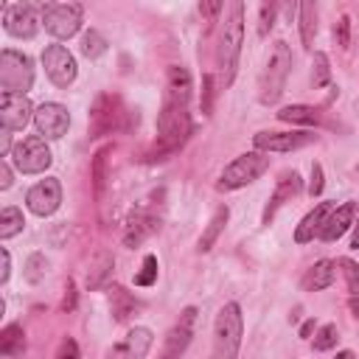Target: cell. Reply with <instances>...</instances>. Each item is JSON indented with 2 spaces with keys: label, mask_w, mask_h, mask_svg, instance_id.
I'll return each instance as SVG.
<instances>
[{
  "label": "cell",
  "mask_w": 359,
  "mask_h": 359,
  "mask_svg": "<svg viewBox=\"0 0 359 359\" xmlns=\"http://www.w3.org/2000/svg\"><path fill=\"white\" fill-rule=\"evenodd\" d=\"M314 141L311 132H258L253 144L258 152H295Z\"/></svg>",
  "instance_id": "cell-17"
},
{
  "label": "cell",
  "mask_w": 359,
  "mask_h": 359,
  "mask_svg": "<svg viewBox=\"0 0 359 359\" xmlns=\"http://www.w3.org/2000/svg\"><path fill=\"white\" fill-rule=\"evenodd\" d=\"M152 342H155L152 329L135 326L132 331H126V337H124L121 342H115V345L104 353V359H146Z\"/></svg>",
  "instance_id": "cell-13"
},
{
  "label": "cell",
  "mask_w": 359,
  "mask_h": 359,
  "mask_svg": "<svg viewBox=\"0 0 359 359\" xmlns=\"http://www.w3.org/2000/svg\"><path fill=\"white\" fill-rule=\"evenodd\" d=\"M228 219H231V208L228 205H222V208H216V213L211 216V222H208V228L202 231V236H200V253H208L213 244H216V239L222 236V231H224V224H228Z\"/></svg>",
  "instance_id": "cell-25"
},
{
  "label": "cell",
  "mask_w": 359,
  "mask_h": 359,
  "mask_svg": "<svg viewBox=\"0 0 359 359\" xmlns=\"http://www.w3.org/2000/svg\"><path fill=\"white\" fill-rule=\"evenodd\" d=\"M34 107L28 101V96H20V93H0V124L3 129H26L28 121L34 118Z\"/></svg>",
  "instance_id": "cell-16"
},
{
  "label": "cell",
  "mask_w": 359,
  "mask_h": 359,
  "mask_svg": "<svg viewBox=\"0 0 359 359\" xmlns=\"http://www.w3.org/2000/svg\"><path fill=\"white\" fill-rule=\"evenodd\" d=\"M334 275H337V264L329 261V258H323V261H318V264H314V266L309 269V273H306V278H303V289H309V292L329 289V287L334 284Z\"/></svg>",
  "instance_id": "cell-24"
},
{
  "label": "cell",
  "mask_w": 359,
  "mask_h": 359,
  "mask_svg": "<svg viewBox=\"0 0 359 359\" xmlns=\"http://www.w3.org/2000/svg\"><path fill=\"white\" fill-rule=\"evenodd\" d=\"M194 320H197V309L188 306L183 314H180V323L168 331L166 345H163L157 359H180L186 353V348L191 345V337H194Z\"/></svg>",
  "instance_id": "cell-14"
},
{
  "label": "cell",
  "mask_w": 359,
  "mask_h": 359,
  "mask_svg": "<svg viewBox=\"0 0 359 359\" xmlns=\"http://www.w3.org/2000/svg\"><path fill=\"white\" fill-rule=\"evenodd\" d=\"M353 222H356V205H353V202H345V205L334 208V213H331L329 222L323 224L320 239H323V242H337L348 228H353Z\"/></svg>",
  "instance_id": "cell-21"
},
{
  "label": "cell",
  "mask_w": 359,
  "mask_h": 359,
  "mask_svg": "<svg viewBox=\"0 0 359 359\" xmlns=\"http://www.w3.org/2000/svg\"><path fill=\"white\" fill-rule=\"evenodd\" d=\"M34 84V62L31 57L14 51V48H3L0 51V87L3 93H20L26 96Z\"/></svg>",
  "instance_id": "cell-6"
},
{
  "label": "cell",
  "mask_w": 359,
  "mask_h": 359,
  "mask_svg": "<svg viewBox=\"0 0 359 359\" xmlns=\"http://www.w3.org/2000/svg\"><path fill=\"white\" fill-rule=\"evenodd\" d=\"M213 99H216V76L213 73H205L202 76V115H211L213 113Z\"/></svg>",
  "instance_id": "cell-37"
},
{
  "label": "cell",
  "mask_w": 359,
  "mask_h": 359,
  "mask_svg": "<svg viewBox=\"0 0 359 359\" xmlns=\"http://www.w3.org/2000/svg\"><path fill=\"white\" fill-rule=\"evenodd\" d=\"M34 124H37V132L42 135V138L57 141V138H62V135L68 132V126H70V113L62 104H57V101H45V104L37 107Z\"/></svg>",
  "instance_id": "cell-12"
},
{
  "label": "cell",
  "mask_w": 359,
  "mask_h": 359,
  "mask_svg": "<svg viewBox=\"0 0 359 359\" xmlns=\"http://www.w3.org/2000/svg\"><path fill=\"white\" fill-rule=\"evenodd\" d=\"M337 359H356V353H353V351H340Z\"/></svg>",
  "instance_id": "cell-51"
},
{
  "label": "cell",
  "mask_w": 359,
  "mask_h": 359,
  "mask_svg": "<svg viewBox=\"0 0 359 359\" xmlns=\"http://www.w3.org/2000/svg\"><path fill=\"white\" fill-rule=\"evenodd\" d=\"M12 160L23 174H39V171H45L54 163L48 144H45V138H39V135H28V138H23L14 146Z\"/></svg>",
  "instance_id": "cell-9"
},
{
  "label": "cell",
  "mask_w": 359,
  "mask_h": 359,
  "mask_svg": "<svg viewBox=\"0 0 359 359\" xmlns=\"http://www.w3.org/2000/svg\"><path fill=\"white\" fill-rule=\"evenodd\" d=\"M110 155H113V146H101L96 155H93V168H90V177H93V191H96V200L104 197V186H107V163H110Z\"/></svg>",
  "instance_id": "cell-27"
},
{
  "label": "cell",
  "mask_w": 359,
  "mask_h": 359,
  "mask_svg": "<svg viewBox=\"0 0 359 359\" xmlns=\"http://www.w3.org/2000/svg\"><path fill=\"white\" fill-rule=\"evenodd\" d=\"M9 275H12V255H9V250L3 247V269H0V284H6Z\"/></svg>",
  "instance_id": "cell-47"
},
{
  "label": "cell",
  "mask_w": 359,
  "mask_h": 359,
  "mask_svg": "<svg viewBox=\"0 0 359 359\" xmlns=\"http://www.w3.org/2000/svg\"><path fill=\"white\" fill-rule=\"evenodd\" d=\"M42 26L57 39H70L79 34L84 23V9L79 3H45L42 9Z\"/></svg>",
  "instance_id": "cell-8"
},
{
  "label": "cell",
  "mask_w": 359,
  "mask_h": 359,
  "mask_svg": "<svg viewBox=\"0 0 359 359\" xmlns=\"http://www.w3.org/2000/svg\"><path fill=\"white\" fill-rule=\"evenodd\" d=\"M278 118L287 121V124H320V113L314 110V107H306V104H292V107H284L278 110Z\"/></svg>",
  "instance_id": "cell-29"
},
{
  "label": "cell",
  "mask_w": 359,
  "mask_h": 359,
  "mask_svg": "<svg viewBox=\"0 0 359 359\" xmlns=\"http://www.w3.org/2000/svg\"><path fill=\"white\" fill-rule=\"evenodd\" d=\"M23 224H26V219H23V211H20V208H14V205L3 208V211H0V239L17 236V233L23 231Z\"/></svg>",
  "instance_id": "cell-30"
},
{
  "label": "cell",
  "mask_w": 359,
  "mask_h": 359,
  "mask_svg": "<svg viewBox=\"0 0 359 359\" xmlns=\"http://www.w3.org/2000/svg\"><path fill=\"white\" fill-rule=\"evenodd\" d=\"M289 70H292V51L287 42L278 39L273 45V54L266 59V68L261 70V79H258V101L261 104H275L284 96Z\"/></svg>",
  "instance_id": "cell-3"
},
{
  "label": "cell",
  "mask_w": 359,
  "mask_h": 359,
  "mask_svg": "<svg viewBox=\"0 0 359 359\" xmlns=\"http://www.w3.org/2000/svg\"><path fill=\"white\" fill-rule=\"evenodd\" d=\"M311 81H314V87H329V81H331L329 57H326L323 51L314 54V73H311Z\"/></svg>",
  "instance_id": "cell-34"
},
{
  "label": "cell",
  "mask_w": 359,
  "mask_h": 359,
  "mask_svg": "<svg viewBox=\"0 0 359 359\" xmlns=\"http://www.w3.org/2000/svg\"><path fill=\"white\" fill-rule=\"evenodd\" d=\"M23 351H26V331H23V326L12 323V326H6L3 331H0V356L14 359V356H23Z\"/></svg>",
  "instance_id": "cell-26"
},
{
  "label": "cell",
  "mask_w": 359,
  "mask_h": 359,
  "mask_svg": "<svg viewBox=\"0 0 359 359\" xmlns=\"http://www.w3.org/2000/svg\"><path fill=\"white\" fill-rule=\"evenodd\" d=\"M275 17H278V3H264L261 6V17H258V34L266 37L275 26Z\"/></svg>",
  "instance_id": "cell-39"
},
{
  "label": "cell",
  "mask_w": 359,
  "mask_h": 359,
  "mask_svg": "<svg viewBox=\"0 0 359 359\" xmlns=\"http://www.w3.org/2000/svg\"><path fill=\"white\" fill-rule=\"evenodd\" d=\"M244 318L239 303H224L213 323V359H236L242 345Z\"/></svg>",
  "instance_id": "cell-4"
},
{
  "label": "cell",
  "mask_w": 359,
  "mask_h": 359,
  "mask_svg": "<svg viewBox=\"0 0 359 359\" xmlns=\"http://www.w3.org/2000/svg\"><path fill=\"white\" fill-rule=\"evenodd\" d=\"M110 298H113V314H115L118 323H124L129 314L135 311V306H138V303H135V298H132L124 287H113V289H110Z\"/></svg>",
  "instance_id": "cell-31"
},
{
  "label": "cell",
  "mask_w": 359,
  "mask_h": 359,
  "mask_svg": "<svg viewBox=\"0 0 359 359\" xmlns=\"http://www.w3.org/2000/svg\"><path fill=\"white\" fill-rule=\"evenodd\" d=\"M334 37H337V45H340V48H348V45H351V17H348V14H342V17L337 20Z\"/></svg>",
  "instance_id": "cell-40"
},
{
  "label": "cell",
  "mask_w": 359,
  "mask_h": 359,
  "mask_svg": "<svg viewBox=\"0 0 359 359\" xmlns=\"http://www.w3.org/2000/svg\"><path fill=\"white\" fill-rule=\"evenodd\" d=\"M348 309H351V314L359 320V298H351V303H348Z\"/></svg>",
  "instance_id": "cell-50"
},
{
  "label": "cell",
  "mask_w": 359,
  "mask_h": 359,
  "mask_svg": "<svg viewBox=\"0 0 359 359\" xmlns=\"http://www.w3.org/2000/svg\"><path fill=\"white\" fill-rule=\"evenodd\" d=\"M194 124L191 115L186 110V104H177V101H163V110L157 115V141L149 149L146 160H166L168 155H174L177 149H183V144L191 138Z\"/></svg>",
  "instance_id": "cell-1"
},
{
  "label": "cell",
  "mask_w": 359,
  "mask_h": 359,
  "mask_svg": "<svg viewBox=\"0 0 359 359\" xmlns=\"http://www.w3.org/2000/svg\"><path fill=\"white\" fill-rule=\"evenodd\" d=\"M323 194V166L311 163V180H309V197H320Z\"/></svg>",
  "instance_id": "cell-41"
},
{
  "label": "cell",
  "mask_w": 359,
  "mask_h": 359,
  "mask_svg": "<svg viewBox=\"0 0 359 359\" xmlns=\"http://www.w3.org/2000/svg\"><path fill=\"white\" fill-rule=\"evenodd\" d=\"M298 14H300V39H303L306 48H311L314 34H318V6L303 0V3L298 6Z\"/></svg>",
  "instance_id": "cell-28"
},
{
  "label": "cell",
  "mask_w": 359,
  "mask_h": 359,
  "mask_svg": "<svg viewBox=\"0 0 359 359\" xmlns=\"http://www.w3.org/2000/svg\"><path fill=\"white\" fill-rule=\"evenodd\" d=\"M132 124V113L124 107V101L113 93H101L90 110V138H99V135H110L118 129H129Z\"/></svg>",
  "instance_id": "cell-5"
},
{
  "label": "cell",
  "mask_w": 359,
  "mask_h": 359,
  "mask_svg": "<svg viewBox=\"0 0 359 359\" xmlns=\"http://www.w3.org/2000/svg\"><path fill=\"white\" fill-rule=\"evenodd\" d=\"M9 152H14L12 149V129H3L0 132V157H9Z\"/></svg>",
  "instance_id": "cell-45"
},
{
  "label": "cell",
  "mask_w": 359,
  "mask_h": 359,
  "mask_svg": "<svg viewBox=\"0 0 359 359\" xmlns=\"http://www.w3.org/2000/svg\"><path fill=\"white\" fill-rule=\"evenodd\" d=\"M26 202H28V211L37 213V216H51L57 213V208L62 205V186L57 177H45L39 183L26 194Z\"/></svg>",
  "instance_id": "cell-11"
},
{
  "label": "cell",
  "mask_w": 359,
  "mask_h": 359,
  "mask_svg": "<svg viewBox=\"0 0 359 359\" xmlns=\"http://www.w3.org/2000/svg\"><path fill=\"white\" fill-rule=\"evenodd\" d=\"M12 183H14V180H12V168H9V160L3 157V160H0V188H12Z\"/></svg>",
  "instance_id": "cell-44"
},
{
  "label": "cell",
  "mask_w": 359,
  "mask_h": 359,
  "mask_svg": "<svg viewBox=\"0 0 359 359\" xmlns=\"http://www.w3.org/2000/svg\"><path fill=\"white\" fill-rule=\"evenodd\" d=\"M3 26H6V31H9L12 37H17V39H34L37 31H39L37 6H34V3H12V6H6Z\"/></svg>",
  "instance_id": "cell-15"
},
{
  "label": "cell",
  "mask_w": 359,
  "mask_h": 359,
  "mask_svg": "<svg viewBox=\"0 0 359 359\" xmlns=\"http://www.w3.org/2000/svg\"><path fill=\"white\" fill-rule=\"evenodd\" d=\"M314 329H318V323H314V320H306V323L300 326V337H303V340H309V337L314 334Z\"/></svg>",
  "instance_id": "cell-48"
},
{
  "label": "cell",
  "mask_w": 359,
  "mask_h": 359,
  "mask_svg": "<svg viewBox=\"0 0 359 359\" xmlns=\"http://www.w3.org/2000/svg\"><path fill=\"white\" fill-rule=\"evenodd\" d=\"M337 266H342V275H345V281H348V292H351L353 298H359V264L351 261V258H340Z\"/></svg>",
  "instance_id": "cell-36"
},
{
  "label": "cell",
  "mask_w": 359,
  "mask_h": 359,
  "mask_svg": "<svg viewBox=\"0 0 359 359\" xmlns=\"http://www.w3.org/2000/svg\"><path fill=\"white\" fill-rule=\"evenodd\" d=\"M113 266H115V258H113V253H107V250H99L93 258H90V269H87V289L90 292H96V289H101L107 281H110V275H113Z\"/></svg>",
  "instance_id": "cell-22"
},
{
  "label": "cell",
  "mask_w": 359,
  "mask_h": 359,
  "mask_svg": "<svg viewBox=\"0 0 359 359\" xmlns=\"http://www.w3.org/2000/svg\"><path fill=\"white\" fill-rule=\"evenodd\" d=\"M45 273H48V261H45V255L42 253L28 255V261H26V281L28 284H39L45 278Z\"/></svg>",
  "instance_id": "cell-33"
},
{
  "label": "cell",
  "mask_w": 359,
  "mask_h": 359,
  "mask_svg": "<svg viewBox=\"0 0 359 359\" xmlns=\"http://www.w3.org/2000/svg\"><path fill=\"white\" fill-rule=\"evenodd\" d=\"M219 12H222V3H219V0H213V3H200V14L208 17V20H213Z\"/></svg>",
  "instance_id": "cell-46"
},
{
  "label": "cell",
  "mask_w": 359,
  "mask_h": 359,
  "mask_svg": "<svg viewBox=\"0 0 359 359\" xmlns=\"http://www.w3.org/2000/svg\"><path fill=\"white\" fill-rule=\"evenodd\" d=\"M242 45H244V6L236 3V6L231 9V17L224 20V28H222V37H219V51H216L224 87H231L233 79H236Z\"/></svg>",
  "instance_id": "cell-2"
},
{
  "label": "cell",
  "mask_w": 359,
  "mask_h": 359,
  "mask_svg": "<svg viewBox=\"0 0 359 359\" xmlns=\"http://www.w3.org/2000/svg\"><path fill=\"white\" fill-rule=\"evenodd\" d=\"M62 309H65V311H73V309H76V284H73V281H68V287H65Z\"/></svg>",
  "instance_id": "cell-43"
},
{
  "label": "cell",
  "mask_w": 359,
  "mask_h": 359,
  "mask_svg": "<svg viewBox=\"0 0 359 359\" xmlns=\"http://www.w3.org/2000/svg\"><path fill=\"white\" fill-rule=\"evenodd\" d=\"M351 250H359V219L353 222V233H351Z\"/></svg>",
  "instance_id": "cell-49"
},
{
  "label": "cell",
  "mask_w": 359,
  "mask_h": 359,
  "mask_svg": "<svg viewBox=\"0 0 359 359\" xmlns=\"http://www.w3.org/2000/svg\"><path fill=\"white\" fill-rule=\"evenodd\" d=\"M300 194V174L298 171H292V174H284L281 180H278V188H275V194L269 197V202L264 205V213H261V222L264 224H269L275 219V213L287 205V202H292L295 197Z\"/></svg>",
  "instance_id": "cell-19"
},
{
  "label": "cell",
  "mask_w": 359,
  "mask_h": 359,
  "mask_svg": "<svg viewBox=\"0 0 359 359\" xmlns=\"http://www.w3.org/2000/svg\"><path fill=\"white\" fill-rule=\"evenodd\" d=\"M42 65L57 87H70L76 81V59L65 45H48L42 51Z\"/></svg>",
  "instance_id": "cell-10"
},
{
  "label": "cell",
  "mask_w": 359,
  "mask_h": 359,
  "mask_svg": "<svg viewBox=\"0 0 359 359\" xmlns=\"http://www.w3.org/2000/svg\"><path fill=\"white\" fill-rule=\"evenodd\" d=\"M57 359H79V345H76V340L65 337V340L59 342V348H57Z\"/></svg>",
  "instance_id": "cell-42"
},
{
  "label": "cell",
  "mask_w": 359,
  "mask_h": 359,
  "mask_svg": "<svg viewBox=\"0 0 359 359\" xmlns=\"http://www.w3.org/2000/svg\"><path fill=\"white\" fill-rule=\"evenodd\" d=\"M81 54H84L87 59H99V57H104V54H107V39H104L96 28H90V31L81 37Z\"/></svg>",
  "instance_id": "cell-32"
},
{
  "label": "cell",
  "mask_w": 359,
  "mask_h": 359,
  "mask_svg": "<svg viewBox=\"0 0 359 359\" xmlns=\"http://www.w3.org/2000/svg\"><path fill=\"white\" fill-rule=\"evenodd\" d=\"M157 281V255H146L141 273L135 275V287H152Z\"/></svg>",
  "instance_id": "cell-35"
},
{
  "label": "cell",
  "mask_w": 359,
  "mask_h": 359,
  "mask_svg": "<svg viewBox=\"0 0 359 359\" xmlns=\"http://www.w3.org/2000/svg\"><path fill=\"white\" fill-rule=\"evenodd\" d=\"M191 96V73L180 65L168 68V84H166V101H177L186 104Z\"/></svg>",
  "instance_id": "cell-23"
},
{
  "label": "cell",
  "mask_w": 359,
  "mask_h": 359,
  "mask_svg": "<svg viewBox=\"0 0 359 359\" xmlns=\"http://www.w3.org/2000/svg\"><path fill=\"white\" fill-rule=\"evenodd\" d=\"M266 168H269V157H266L264 152H244V155H239L231 166H224L216 188H219V191L244 188V186L253 183V180H258Z\"/></svg>",
  "instance_id": "cell-7"
},
{
  "label": "cell",
  "mask_w": 359,
  "mask_h": 359,
  "mask_svg": "<svg viewBox=\"0 0 359 359\" xmlns=\"http://www.w3.org/2000/svg\"><path fill=\"white\" fill-rule=\"evenodd\" d=\"M337 326L334 323H326L320 331H318V337H314V351H329V348H334L337 345Z\"/></svg>",
  "instance_id": "cell-38"
},
{
  "label": "cell",
  "mask_w": 359,
  "mask_h": 359,
  "mask_svg": "<svg viewBox=\"0 0 359 359\" xmlns=\"http://www.w3.org/2000/svg\"><path fill=\"white\" fill-rule=\"evenodd\" d=\"M160 231V219L149 211H135L126 219V231H124V244L126 247H141L149 236H155Z\"/></svg>",
  "instance_id": "cell-18"
},
{
  "label": "cell",
  "mask_w": 359,
  "mask_h": 359,
  "mask_svg": "<svg viewBox=\"0 0 359 359\" xmlns=\"http://www.w3.org/2000/svg\"><path fill=\"white\" fill-rule=\"evenodd\" d=\"M334 202H320L314 211H309L306 216H303V222L295 228V244H309V242H314V236H320V231H323V224L329 222V216L334 213Z\"/></svg>",
  "instance_id": "cell-20"
}]
</instances>
